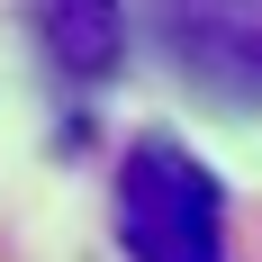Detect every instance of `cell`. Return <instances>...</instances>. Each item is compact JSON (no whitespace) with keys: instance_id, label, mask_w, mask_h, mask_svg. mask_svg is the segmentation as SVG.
I'll return each mask as SVG.
<instances>
[{"instance_id":"6da1fadb","label":"cell","mask_w":262,"mask_h":262,"mask_svg":"<svg viewBox=\"0 0 262 262\" xmlns=\"http://www.w3.org/2000/svg\"><path fill=\"white\" fill-rule=\"evenodd\" d=\"M118 244H127V262H226V181L181 136H136L127 145Z\"/></svg>"},{"instance_id":"7a4b0ae2","label":"cell","mask_w":262,"mask_h":262,"mask_svg":"<svg viewBox=\"0 0 262 262\" xmlns=\"http://www.w3.org/2000/svg\"><path fill=\"white\" fill-rule=\"evenodd\" d=\"M154 46L226 108H262V0H145Z\"/></svg>"},{"instance_id":"3957f363","label":"cell","mask_w":262,"mask_h":262,"mask_svg":"<svg viewBox=\"0 0 262 262\" xmlns=\"http://www.w3.org/2000/svg\"><path fill=\"white\" fill-rule=\"evenodd\" d=\"M27 27L63 81H108L127 63V9L118 0H27Z\"/></svg>"}]
</instances>
